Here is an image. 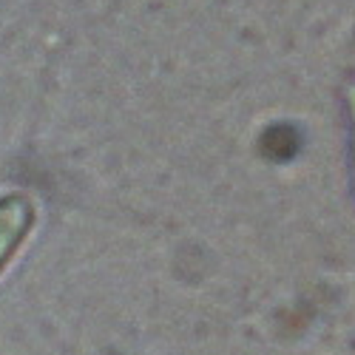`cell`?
Listing matches in <instances>:
<instances>
[{"label":"cell","mask_w":355,"mask_h":355,"mask_svg":"<svg viewBox=\"0 0 355 355\" xmlns=\"http://www.w3.org/2000/svg\"><path fill=\"white\" fill-rule=\"evenodd\" d=\"M347 105H349V128H352V176H355V88L347 97Z\"/></svg>","instance_id":"7a4b0ae2"},{"label":"cell","mask_w":355,"mask_h":355,"mask_svg":"<svg viewBox=\"0 0 355 355\" xmlns=\"http://www.w3.org/2000/svg\"><path fill=\"white\" fill-rule=\"evenodd\" d=\"M37 225V205L26 191L0 193V276L26 248Z\"/></svg>","instance_id":"6da1fadb"}]
</instances>
